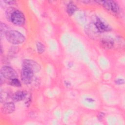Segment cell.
<instances>
[{
    "mask_svg": "<svg viewBox=\"0 0 125 125\" xmlns=\"http://www.w3.org/2000/svg\"><path fill=\"white\" fill-rule=\"evenodd\" d=\"M77 9V6L72 2H70L67 5V12L70 16L73 15Z\"/></svg>",
    "mask_w": 125,
    "mask_h": 125,
    "instance_id": "11",
    "label": "cell"
},
{
    "mask_svg": "<svg viewBox=\"0 0 125 125\" xmlns=\"http://www.w3.org/2000/svg\"><path fill=\"white\" fill-rule=\"evenodd\" d=\"M1 75L5 78L12 80L17 78L18 75L14 69L9 66H3L0 70Z\"/></svg>",
    "mask_w": 125,
    "mask_h": 125,
    "instance_id": "4",
    "label": "cell"
},
{
    "mask_svg": "<svg viewBox=\"0 0 125 125\" xmlns=\"http://www.w3.org/2000/svg\"><path fill=\"white\" fill-rule=\"evenodd\" d=\"M15 110V105L12 102L5 103L1 107V111L4 114H10Z\"/></svg>",
    "mask_w": 125,
    "mask_h": 125,
    "instance_id": "8",
    "label": "cell"
},
{
    "mask_svg": "<svg viewBox=\"0 0 125 125\" xmlns=\"http://www.w3.org/2000/svg\"><path fill=\"white\" fill-rule=\"evenodd\" d=\"M9 19L15 25L21 26L25 22V17L24 14L18 10L14 9L12 12Z\"/></svg>",
    "mask_w": 125,
    "mask_h": 125,
    "instance_id": "2",
    "label": "cell"
},
{
    "mask_svg": "<svg viewBox=\"0 0 125 125\" xmlns=\"http://www.w3.org/2000/svg\"><path fill=\"white\" fill-rule=\"evenodd\" d=\"M102 46L105 48H110L113 47L114 45V42L111 39L109 38L103 39L101 42Z\"/></svg>",
    "mask_w": 125,
    "mask_h": 125,
    "instance_id": "10",
    "label": "cell"
},
{
    "mask_svg": "<svg viewBox=\"0 0 125 125\" xmlns=\"http://www.w3.org/2000/svg\"><path fill=\"white\" fill-rule=\"evenodd\" d=\"M34 72L30 69L23 67L21 71V79L22 82L26 84H30L32 81Z\"/></svg>",
    "mask_w": 125,
    "mask_h": 125,
    "instance_id": "3",
    "label": "cell"
},
{
    "mask_svg": "<svg viewBox=\"0 0 125 125\" xmlns=\"http://www.w3.org/2000/svg\"><path fill=\"white\" fill-rule=\"evenodd\" d=\"M7 98H8V95H7V93H5V92H4V91L3 92H1L0 100H1V102L5 101L6 100H7Z\"/></svg>",
    "mask_w": 125,
    "mask_h": 125,
    "instance_id": "15",
    "label": "cell"
},
{
    "mask_svg": "<svg viewBox=\"0 0 125 125\" xmlns=\"http://www.w3.org/2000/svg\"><path fill=\"white\" fill-rule=\"evenodd\" d=\"M26 96V93L23 91H19L14 93L13 99L15 102H18L23 100Z\"/></svg>",
    "mask_w": 125,
    "mask_h": 125,
    "instance_id": "9",
    "label": "cell"
},
{
    "mask_svg": "<svg viewBox=\"0 0 125 125\" xmlns=\"http://www.w3.org/2000/svg\"><path fill=\"white\" fill-rule=\"evenodd\" d=\"M4 2L8 4H13L14 2V1H12V0H7V1H5Z\"/></svg>",
    "mask_w": 125,
    "mask_h": 125,
    "instance_id": "17",
    "label": "cell"
},
{
    "mask_svg": "<svg viewBox=\"0 0 125 125\" xmlns=\"http://www.w3.org/2000/svg\"><path fill=\"white\" fill-rule=\"evenodd\" d=\"M37 51L39 54H42L45 50V46L41 42H38L36 44Z\"/></svg>",
    "mask_w": 125,
    "mask_h": 125,
    "instance_id": "12",
    "label": "cell"
},
{
    "mask_svg": "<svg viewBox=\"0 0 125 125\" xmlns=\"http://www.w3.org/2000/svg\"><path fill=\"white\" fill-rule=\"evenodd\" d=\"M8 29V27L6 24L4 23H0V34L1 35H2V34H4L5 35V33L7 32Z\"/></svg>",
    "mask_w": 125,
    "mask_h": 125,
    "instance_id": "14",
    "label": "cell"
},
{
    "mask_svg": "<svg viewBox=\"0 0 125 125\" xmlns=\"http://www.w3.org/2000/svg\"><path fill=\"white\" fill-rule=\"evenodd\" d=\"M97 2L102 4L105 8L111 11L113 13H118L120 10V7L118 4L115 1L105 0L97 1Z\"/></svg>",
    "mask_w": 125,
    "mask_h": 125,
    "instance_id": "5",
    "label": "cell"
},
{
    "mask_svg": "<svg viewBox=\"0 0 125 125\" xmlns=\"http://www.w3.org/2000/svg\"><path fill=\"white\" fill-rule=\"evenodd\" d=\"M23 67H27L32 70L33 72H37L41 69V66L37 62L31 60H25L23 61Z\"/></svg>",
    "mask_w": 125,
    "mask_h": 125,
    "instance_id": "7",
    "label": "cell"
},
{
    "mask_svg": "<svg viewBox=\"0 0 125 125\" xmlns=\"http://www.w3.org/2000/svg\"><path fill=\"white\" fill-rule=\"evenodd\" d=\"M116 83L118 84H122L124 83V81L123 79H118L116 81Z\"/></svg>",
    "mask_w": 125,
    "mask_h": 125,
    "instance_id": "16",
    "label": "cell"
},
{
    "mask_svg": "<svg viewBox=\"0 0 125 125\" xmlns=\"http://www.w3.org/2000/svg\"><path fill=\"white\" fill-rule=\"evenodd\" d=\"M10 84L15 87H20L21 86V83L17 78L11 80Z\"/></svg>",
    "mask_w": 125,
    "mask_h": 125,
    "instance_id": "13",
    "label": "cell"
},
{
    "mask_svg": "<svg viewBox=\"0 0 125 125\" xmlns=\"http://www.w3.org/2000/svg\"><path fill=\"white\" fill-rule=\"evenodd\" d=\"M94 25L97 30L100 32H104L109 31L111 30V27L108 24L102 21L101 19L97 18Z\"/></svg>",
    "mask_w": 125,
    "mask_h": 125,
    "instance_id": "6",
    "label": "cell"
},
{
    "mask_svg": "<svg viewBox=\"0 0 125 125\" xmlns=\"http://www.w3.org/2000/svg\"><path fill=\"white\" fill-rule=\"evenodd\" d=\"M5 36L7 40L14 44H21L25 40V37L16 30H8L5 33Z\"/></svg>",
    "mask_w": 125,
    "mask_h": 125,
    "instance_id": "1",
    "label": "cell"
}]
</instances>
